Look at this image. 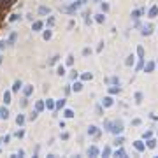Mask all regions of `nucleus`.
Instances as JSON below:
<instances>
[{
    "instance_id": "a211bd4d",
    "label": "nucleus",
    "mask_w": 158,
    "mask_h": 158,
    "mask_svg": "<svg viewBox=\"0 0 158 158\" xmlns=\"http://www.w3.org/2000/svg\"><path fill=\"white\" fill-rule=\"evenodd\" d=\"M114 156H121V158H123V156H126V151L120 146V149H116V151H114Z\"/></svg>"
},
{
    "instance_id": "cd10ccee",
    "label": "nucleus",
    "mask_w": 158,
    "mask_h": 158,
    "mask_svg": "<svg viewBox=\"0 0 158 158\" xmlns=\"http://www.w3.org/2000/svg\"><path fill=\"white\" fill-rule=\"evenodd\" d=\"M114 146L118 147V146H123V137H118L116 135V139H114Z\"/></svg>"
},
{
    "instance_id": "1a4fd4ad",
    "label": "nucleus",
    "mask_w": 158,
    "mask_h": 158,
    "mask_svg": "<svg viewBox=\"0 0 158 158\" xmlns=\"http://www.w3.org/2000/svg\"><path fill=\"white\" fill-rule=\"evenodd\" d=\"M156 16H158V7H156V5H153V7H151L149 11H147V18H151V19H155Z\"/></svg>"
},
{
    "instance_id": "79ce46f5",
    "label": "nucleus",
    "mask_w": 158,
    "mask_h": 158,
    "mask_svg": "<svg viewBox=\"0 0 158 158\" xmlns=\"http://www.w3.org/2000/svg\"><path fill=\"white\" fill-rule=\"evenodd\" d=\"M72 63H74V56L69 55V56H67V65H72Z\"/></svg>"
},
{
    "instance_id": "473e14b6",
    "label": "nucleus",
    "mask_w": 158,
    "mask_h": 158,
    "mask_svg": "<svg viewBox=\"0 0 158 158\" xmlns=\"http://www.w3.org/2000/svg\"><path fill=\"white\" fill-rule=\"evenodd\" d=\"M63 116H65V118H72V116H74V111H72V109H65Z\"/></svg>"
},
{
    "instance_id": "393cba45",
    "label": "nucleus",
    "mask_w": 158,
    "mask_h": 158,
    "mask_svg": "<svg viewBox=\"0 0 158 158\" xmlns=\"http://www.w3.org/2000/svg\"><path fill=\"white\" fill-rule=\"evenodd\" d=\"M95 21H97V23H104V21H105V16H104V14H95Z\"/></svg>"
},
{
    "instance_id": "49530a36",
    "label": "nucleus",
    "mask_w": 158,
    "mask_h": 158,
    "mask_svg": "<svg viewBox=\"0 0 158 158\" xmlns=\"http://www.w3.org/2000/svg\"><path fill=\"white\" fill-rule=\"evenodd\" d=\"M0 142H2V144H7V142H9V135L2 137V139H0Z\"/></svg>"
},
{
    "instance_id": "2eb2a0df",
    "label": "nucleus",
    "mask_w": 158,
    "mask_h": 158,
    "mask_svg": "<svg viewBox=\"0 0 158 158\" xmlns=\"http://www.w3.org/2000/svg\"><path fill=\"white\" fill-rule=\"evenodd\" d=\"M120 91H121L120 84H114V86H111V88H109V93H111V95H116V93H120Z\"/></svg>"
},
{
    "instance_id": "ea45409f",
    "label": "nucleus",
    "mask_w": 158,
    "mask_h": 158,
    "mask_svg": "<svg viewBox=\"0 0 158 158\" xmlns=\"http://www.w3.org/2000/svg\"><path fill=\"white\" fill-rule=\"evenodd\" d=\"M109 4H105V2H102V11H104V13H109Z\"/></svg>"
},
{
    "instance_id": "603ef678",
    "label": "nucleus",
    "mask_w": 158,
    "mask_h": 158,
    "mask_svg": "<svg viewBox=\"0 0 158 158\" xmlns=\"http://www.w3.org/2000/svg\"><path fill=\"white\" fill-rule=\"evenodd\" d=\"M81 2H83V4H86V2H88V0H81Z\"/></svg>"
},
{
    "instance_id": "423d86ee",
    "label": "nucleus",
    "mask_w": 158,
    "mask_h": 158,
    "mask_svg": "<svg viewBox=\"0 0 158 158\" xmlns=\"http://www.w3.org/2000/svg\"><path fill=\"white\" fill-rule=\"evenodd\" d=\"M144 13H146L144 9H135V11H132V19H134V21H137V19H139Z\"/></svg>"
},
{
    "instance_id": "864d4df0",
    "label": "nucleus",
    "mask_w": 158,
    "mask_h": 158,
    "mask_svg": "<svg viewBox=\"0 0 158 158\" xmlns=\"http://www.w3.org/2000/svg\"><path fill=\"white\" fill-rule=\"evenodd\" d=\"M155 63H156V67H158V60H156V61H155Z\"/></svg>"
},
{
    "instance_id": "6ab92c4d",
    "label": "nucleus",
    "mask_w": 158,
    "mask_h": 158,
    "mask_svg": "<svg viewBox=\"0 0 158 158\" xmlns=\"http://www.w3.org/2000/svg\"><path fill=\"white\" fill-rule=\"evenodd\" d=\"M81 79H83V81H91V79H93V74H91V72H84L83 76H81Z\"/></svg>"
},
{
    "instance_id": "4be33fe9",
    "label": "nucleus",
    "mask_w": 158,
    "mask_h": 158,
    "mask_svg": "<svg viewBox=\"0 0 158 158\" xmlns=\"http://www.w3.org/2000/svg\"><path fill=\"white\" fill-rule=\"evenodd\" d=\"M125 63H126V65H128V67H132L134 63H135V56H134V55H130L128 58H126V61H125Z\"/></svg>"
},
{
    "instance_id": "aec40b11",
    "label": "nucleus",
    "mask_w": 158,
    "mask_h": 158,
    "mask_svg": "<svg viewBox=\"0 0 158 158\" xmlns=\"http://www.w3.org/2000/svg\"><path fill=\"white\" fill-rule=\"evenodd\" d=\"M65 107V99H60L56 104H55V109H63Z\"/></svg>"
},
{
    "instance_id": "9b49d317",
    "label": "nucleus",
    "mask_w": 158,
    "mask_h": 158,
    "mask_svg": "<svg viewBox=\"0 0 158 158\" xmlns=\"http://www.w3.org/2000/svg\"><path fill=\"white\" fill-rule=\"evenodd\" d=\"M146 147H149V149H155L156 147V141L153 139V137L151 139H146Z\"/></svg>"
},
{
    "instance_id": "f257e3e1",
    "label": "nucleus",
    "mask_w": 158,
    "mask_h": 158,
    "mask_svg": "<svg viewBox=\"0 0 158 158\" xmlns=\"http://www.w3.org/2000/svg\"><path fill=\"white\" fill-rule=\"evenodd\" d=\"M123 121L121 120H114V121H111L109 123V132L111 134H114V135H118V134H123Z\"/></svg>"
},
{
    "instance_id": "5fc2aeb1",
    "label": "nucleus",
    "mask_w": 158,
    "mask_h": 158,
    "mask_svg": "<svg viewBox=\"0 0 158 158\" xmlns=\"http://www.w3.org/2000/svg\"><path fill=\"white\" fill-rule=\"evenodd\" d=\"M95 2H100V0H95Z\"/></svg>"
},
{
    "instance_id": "a19ab883",
    "label": "nucleus",
    "mask_w": 158,
    "mask_h": 158,
    "mask_svg": "<svg viewBox=\"0 0 158 158\" xmlns=\"http://www.w3.org/2000/svg\"><path fill=\"white\" fill-rule=\"evenodd\" d=\"M58 58H60V56H58V55H55V56H53V58L49 60V65H53V63H56V61H58Z\"/></svg>"
},
{
    "instance_id": "a878e982",
    "label": "nucleus",
    "mask_w": 158,
    "mask_h": 158,
    "mask_svg": "<svg viewBox=\"0 0 158 158\" xmlns=\"http://www.w3.org/2000/svg\"><path fill=\"white\" fill-rule=\"evenodd\" d=\"M72 90H74V91H81V90H83V84H81V83H74V84H72Z\"/></svg>"
},
{
    "instance_id": "de8ad7c7",
    "label": "nucleus",
    "mask_w": 158,
    "mask_h": 158,
    "mask_svg": "<svg viewBox=\"0 0 158 158\" xmlns=\"http://www.w3.org/2000/svg\"><path fill=\"white\" fill-rule=\"evenodd\" d=\"M132 125H135V126H139V125H141V120H139V118H135V120L132 121Z\"/></svg>"
},
{
    "instance_id": "58836bf2",
    "label": "nucleus",
    "mask_w": 158,
    "mask_h": 158,
    "mask_svg": "<svg viewBox=\"0 0 158 158\" xmlns=\"http://www.w3.org/2000/svg\"><path fill=\"white\" fill-rule=\"evenodd\" d=\"M111 153H112V151H111V147H104V151H102V155H104V156H109Z\"/></svg>"
},
{
    "instance_id": "5701e85b",
    "label": "nucleus",
    "mask_w": 158,
    "mask_h": 158,
    "mask_svg": "<svg viewBox=\"0 0 158 158\" xmlns=\"http://www.w3.org/2000/svg\"><path fill=\"white\" fill-rule=\"evenodd\" d=\"M4 102L5 104H11L13 100H11V91H4Z\"/></svg>"
},
{
    "instance_id": "c9c22d12",
    "label": "nucleus",
    "mask_w": 158,
    "mask_h": 158,
    "mask_svg": "<svg viewBox=\"0 0 158 158\" xmlns=\"http://www.w3.org/2000/svg\"><path fill=\"white\" fill-rule=\"evenodd\" d=\"M14 42H16V34H11L9 40H7V44H14Z\"/></svg>"
},
{
    "instance_id": "412c9836",
    "label": "nucleus",
    "mask_w": 158,
    "mask_h": 158,
    "mask_svg": "<svg viewBox=\"0 0 158 158\" xmlns=\"http://www.w3.org/2000/svg\"><path fill=\"white\" fill-rule=\"evenodd\" d=\"M44 107H48V109H51V111H53V109H55V102H53L51 99H48V100L44 102Z\"/></svg>"
},
{
    "instance_id": "dca6fc26",
    "label": "nucleus",
    "mask_w": 158,
    "mask_h": 158,
    "mask_svg": "<svg viewBox=\"0 0 158 158\" xmlns=\"http://www.w3.org/2000/svg\"><path fill=\"white\" fill-rule=\"evenodd\" d=\"M0 118H4V120L9 118V109H7V107H2V109H0Z\"/></svg>"
},
{
    "instance_id": "4c0bfd02",
    "label": "nucleus",
    "mask_w": 158,
    "mask_h": 158,
    "mask_svg": "<svg viewBox=\"0 0 158 158\" xmlns=\"http://www.w3.org/2000/svg\"><path fill=\"white\" fill-rule=\"evenodd\" d=\"M107 83H111V84H120V77H111Z\"/></svg>"
},
{
    "instance_id": "f3484780",
    "label": "nucleus",
    "mask_w": 158,
    "mask_h": 158,
    "mask_svg": "<svg viewBox=\"0 0 158 158\" xmlns=\"http://www.w3.org/2000/svg\"><path fill=\"white\" fill-rule=\"evenodd\" d=\"M142 100H144V93H142V91H137V93H135V102L141 104Z\"/></svg>"
},
{
    "instance_id": "37998d69",
    "label": "nucleus",
    "mask_w": 158,
    "mask_h": 158,
    "mask_svg": "<svg viewBox=\"0 0 158 158\" xmlns=\"http://www.w3.org/2000/svg\"><path fill=\"white\" fill-rule=\"evenodd\" d=\"M84 21H86V25H90V23H91V18H90V14H88V13L84 14Z\"/></svg>"
},
{
    "instance_id": "7ed1b4c3",
    "label": "nucleus",
    "mask_w": 158,
    "mask_h": 158,
    "mask_svg": "<svg viewBox=\"0 0 158 158\" xmlns=\"http://www.w3.org/2000/svg\"><path fill=\"white\" fill-rule=\"evenodd\" d=\"M81 5H84V4L81 2V0H76V2H74L70 7H63V11H65V13H74V11H77Z\"/></svg>"
},
{
    "instance_id": "f03ea898",
    "label": "nucleus",
    "mask_w": 158,
    "mask_h": 158,
    "mask_svg": "<svg viewBox=\"0 0 158 158\" xmlns=\"http://www.w3.org/2000/svg\"><path fill=\"white\" fill-rule=\"evenodd\" d=\"M155 69H156V63L153 61V60H147L144 65H142V70L146 72V74H151V72H155Z\"/></svg>"
},
{
    "instance_id": "7c9ffc66",
    "label": "nucleus",
    "mask_w": 158,
    "mask_h": 158,
    "mask_svg": "<svg viewBox=\"0 0 158 158\" xmlns=\"http://www.w3.org/2000/svg\"><path fill=\"white\" fill-rule=\"evenodd\" d=\"M42 37H44V40H49V39L53 37V34H51V30H46L44 34H42Z\"/></svg>"
},
{
    "instance_id": "0eeeda50",
    "label": "nucleus",
    "mask_w": 158,
    "mask_h": 158,
    "mask_svg": "<svg viewBox=\"0 0 158 158\" xmlns=\"http://www.w3.org/2000/svg\"><path fill=\"white\" fill-rule=\"evenodd\" d=\"M141 34H142V35H146V37H147V35H151V34H153V26H151V25H144V26H142V30H141Z\"/></svg>"
},
{
    "instance_id": "6e6552de",
    "label": "nucleus",
    "mask_w": 158,
    "mask_h": 158,
    "mask_svg": "<svg viewBox=\"0 0 158 158\" xmlns=\"http://www.w3.org/2000/svg\"><path fill=\"white\" fill-rule=\"evenodd\" d=\"M88 156H99L100 155V151H99V147L97 146H91V147H88Z\"/></svg>"
},
{
    "instance_id": "2f4dec72",
    "label": "nucleus",
    "mask_w": 158,
    "mask_h": 158,
    "mask_svg": "<svg viewBox=\"0 0 158 158\" xmlns=\"http://www.w3.org/2000/svg\"><path fill=\"white\" fill-rule=\"evenodd\" d=\"M56 74H58V76H65V67L60 65V67L56 69Z\"/></svg>"
},
{
    "instance_id": "f8f14e48",
    "label": "nucleus",
    "mask_w": 158,
    "mask_h": 158,
    "mask_svg": "<svg viewBox=\"0 0 158 158\" xmlns=\"http://www.w3.org/2000/svg\"><path fill=\"white\" fill-rule=\"evenodd\" d=\"M42 25H44L42 21H34V23H32V30H34V32H39V30L42 28Z\"/></svg>"
},
{
    "instance_id": "72a5a7b5",
    "label": "nucleus",
    "mask_w": 158,
    "mask_h": 158,
    "mask_svg": "<svg viewBox=\"0 0 158 158\" xmlns=\"http://www.w3.org/2000/svg\"><path fill=\"white\" fill-rule=\"evenodd\" d=\"M37 116H39V112H37V111H34V112L28 116V120H30V121H35V120H37Z\"/></svg>"
},
{
    "instance_id": "e433bc0d",
    "label": "nucleus",
    "mask_w": 158,
    "mask_h": 158,
    "mask_svg": "<svg viewBox=\"0 0 158 158\" xmlns=\"http://www.w3.org/2000/svg\"><path fill=\"white\" fill-rule=\"evenodd\" d=\"M19 18H21L19 14H13V16H11V18H9V21H11V23H14V21H18Z\"/></svg>"
},
{
    "instance_id": "bb28decb",
    "label": "nucleus",
    "mask_w": 158,
    "mask_h": 158,
    "mask_svg": "<svg viewBox=\"0 0 158 158\" xmlns=\"http://www.w3.org/2000/svg\"><path fill=\"white\" fill-rule=\"evenodd\" d=\"M16 123H18V125H23V123H25V116H23V114H18V116H16Z\"/></svg>"
},
{
    "instance_id": "a18cd8bd",
    "label": "nucleus",
    "mask_w": 158,
    "mask_h": 158,
    "mask_svg": "<svg viewBox=\"0 0 158 158\" xmlns=\"http://www.w3.org/2000/svg\"><path fill=\"white\" fill-rule=\"evenodd\" d=\"M90 53H91V49H90V48H84V49H83V55H84V56H88Z\"/></svg>"
},
{
    "instance_id": "c03bdc74",
    "label": "nucleus",
    "mask_w": 158,
    "mask_h": 158,
    "mask_svg": "<svg viewBox=\"0 0 158 158\" xmlns=\"http://www.w3.org/2000/svg\"><path fill=\"white\" fill-rule=\"evenodd\" d=\"M14 135L18 137V139H21V137H23V135H25V132H23V130H18V132H16Z\"/></svg>"
},
{
    "instance_id": "ddd939ff",
    "label": "nucleus",
    "mask_w": 158,
    "mask_h": 158,
    "mask_svg": "<svg viewBox=\"0 0 158 158\" xmlns=\"http://www.w3.org/2000/svg\"><path fill=\"white\" fill-rule=\"evenodd\" d=\"M97 134H99V128L95 125H90L88 126V135H97Z\"/></svg>"
},
{
    "instance_id": "09e8293b",
    "label": "nucleus",
    "mask_w": 158,
    "mask_h": 158,
    "mask_svg": "<svg viewBox=\"0 0 158 158\" xmlns=\"http://www.w3.org/2000/svg\"><path fill=\"white\" fill-rule=\"evenodd\" d=\"M61 139H63V141H67V139H69V134H67V132H65V134H61Z\"/></svg>"
},
{
    "instance_id": "9d476101",
    "label": "nucleus",
    "mask_w": 158,
    "mask_h": 158,
    "mask_svg": "<svg viewBox=\"0 0 158 158\" xmlns=\"http://www.w3.org/2000/svg\"><path fill=\"white\" fill-rule=\"evenodd\" d=\"M114 104V100H112V97H105L104 100H102V105L104 107H111V105Z\"/></svg>"
},
{
    "instance_id": "c85d7f7f",
    "label": "nucleus",
    "mask_w": 158,
    "mask_h": 158,
    "mask_svg": "<svg viewBox=\"0 0 158 158\" xmlns=\"http://www.w3.org/2000/svg\"><path fill=\"white\" fill-rule=\"evenodd\" d=\"M151 137H153V132L151 130H146L144 134H142V139L146 141V139H151Z\"/></svg>"
},
{
    "instance_id": "20e7f679",
    "label": "nucleus",
    "mask_w": 158,
    "mask_h": 158,
    "mask_svg": "<svg viewBox=\"0 0 158 158\" xmlns=\"http://www.w3.org/2000/svg\"><path fill=\"white\" fill-rule=\"evenodd\" d=\"M134 147L139 153H142V151H146V142H142V141H134Z\"/></svg>"
},
{
    "instance_id": "c756f323",
    "label": "nucleus",
    "mask_w": 158,
    "mask_h": 158,
    "mask_svg": "<svg viewBox=\"0 0 158 158\" xmlns=\"http://www.w3.org/2000/svg\"><path fill=\"white\" fill-rule=\"evenodd\" d=\"M42 109H44V102H40V100H39V102L35 104V111H37V112H40Z\"/></svg>"
},
{
    "instance_id": "4468645a",
    "label": "nucleus",
    "mask_w": 158,
    "mask_h": 158,
    "mask_svg": "<svg viewBox=\"0 0 158 158\" xmlns=\"http://www.w3.org/2000/svg\"><path fill=\"white\" fill-rule=\"evenodd\" d=\"M21 88H23V83H21L19 79H18V81H14V84H13V91H19Z\"/></svg>"
},
{
    "instance_id": "39448f33",
    "label": "nucleus",
    "mask_w": 158,
    "mask_h": 158,
    "mask_svg": "<svg viewBox=\"0 0 158 158\" xmlns=\"http://www.w3.org/2000/svg\"><path fill=\"white\" fill-rule=\"evenodd\" d=\"M37 13H39L40 16H49V14H51V7H46V5H40V7H39V11H37Z\"/></svg>"
},
{
    "instance_id": "8fccbe9b",
    "label": "nucleus",
    "mask_w": 158,
    "mask_h": 158,
    "mask_svg": "<svg viewBox=\"0 0 158 158\" xmlns=\"http://www.w3.org/2000/svg\"><path fill=\"white\" fill-rule=\"evenodd\" d=\"M5 44H7V40H2V42H0V49H4V48H5Z\"/></svg>"
},
{
    "instance_id": "f704fd0d",
    "label": "nucleus",
    "mask_w": 158,
    "mask_h": 158,
    "mask_svg": "<svg viewBox=\"0 0 158 158\" xmlns=\"http://www.w3.org/2000/svg\"><path fill=\"white\" fill-rule=\"evenodd\" d=\"M32 91H34V86H26V88H25V97L32 95Z\"/></svg>"
},
{
    "instance_id": "b1692460",
    "label": "nucleus",
    "mask_w": 158,
    "mask_h": 158,
    "mask_svg": "<svg viewBox=\"0 0 158 158\" xmlns=\"http://www.w3.org/2000/svg\"><path fill=\"white\" fill-rule=\"evenodd\" d=\"M137 55H139V58L146 60V58H144V48H142V46H137Z\"/></svg>"
},
{
    "instance_id": "3c124183",
    "label": "nucleus",
    "mask_w": 158,
    "mask_h": 158,
    "mask_svg": "<svg viewBox=\"0 0 158 158\" xmlns=\"http://www.w3.org/2000/svg\"><path fill=\"white\" fill-rule=\"evenodd\" d=\"M53 23H55V18H49V19H48V25H49V26H51V25H53Z\"/></svg>"
}]
</instances>
